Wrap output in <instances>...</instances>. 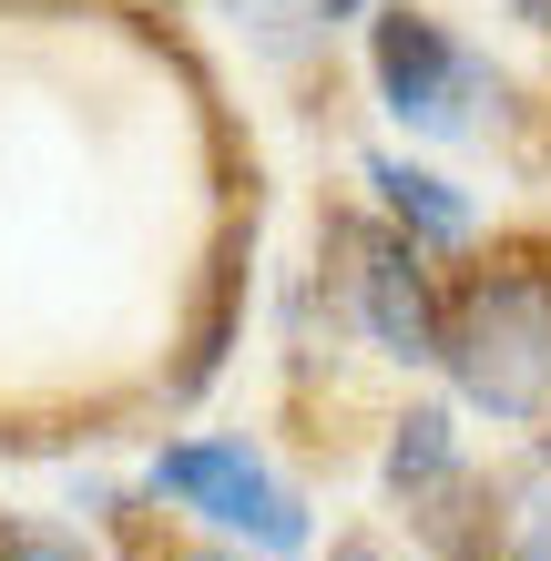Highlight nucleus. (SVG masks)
<instances>
[{
  "label": "nucleus",
  "mask_w": 551,
  "mask_h": 561,
  "mask_svg": "<svg viewBox=\"0 0 551 561\" xmlns=\"http://www.w3.org/2000/svg\"><path fill=\"white\" fill-rule=\"evenodd\" d=\"M439 368L480 419L551 428V255H501L460 276L439 317Z\"/></svg>",
  "instance_id": "nucleus-1"
},
{
  "label": "nucleus",
  "mask_w": 551,
  "mask_h": 561,
  "mask_svg": "<svg viewBox=\"0 0 551 561\" xmlns=\"http://www.w3.org/2000/svg\"><path fill=\"white\" fill-rule=\"evenodd\" d=\"M368 72H378V103L399 113L409 134H491L480 103H501V72L449 21L409 11V0L368 21Z\"/></svg>",
  "instance_id": "nucleus-2"
},
{
  "label": "nucleus",
  "mask_w": 551,
  "mask_h": 561,
  "mask_svg": "<svg viewBox=\"0 0 551 561\" xmlns=\"http://www.w3.org/2000/svg\"><path fill=\"white\" fill-rule=\"evenodd\" d=\"M328 255H337L347 327H358L378 357H399V368H429L449 307H439L429 266H418V245L399 236V225H378V215H328Z\"/></svg>",
  "instance_id": "nucleus-3"
},
{
  "label": "nucleus",
  "mask_w": 551,
  "mask_h": 561,
  "mask_svg": "<svg viewBox=\"0 0 551 561\" xmlns=\"http://www.w3.org/2000/svg\"><path fill=\"white\" fill-rule=\"evenodd\" d=\"M153 490L184 501V511H205L215 531H236L255 551H307V501L245 439H174V449H153Z\"/></svg>",
  "instance_id": "nucleus-4"
},
{
  "label": "nucleus",
  "mask_w": 551,
  "mask_h": 561,
  "mask_svg": "<svg viewBox=\"0 0 551 561\" xmlns=\"http://www.w3.org/2000/svg\"><path fill=\"white\" fill-rule=\"evenodd\" d=\"M368 184H378V205H388V225H399L409 245H470L480 205H470L449 174H429V163H409V153H378Z\"/></svg>",
  "instance_id": "nucleus-5"
},
{
  "label": "nucleus",
  "mask_w": 551,
  "mask_h": 561,
  "mask_svg": "<svg viewBox=\"0 0 551 561\" xmlns=\"http://www.w3.org/2000/svg\"><path fill=\"white\" fill-rule=\"evenodd\" d=\"M460 480V419L449 409H399V428H388V490L399 501H429V490H449Z\"/></svg>",
  "instance_id": "nucleus-6"
},
{
  "label": "nucleus",
  "mask_w": 551,
  "mask_h": 561,
  "mask_svg": "<svg viewBox=\"0 0 551 561\" xmlns=\"http://www.w3.org/2000/svg\"><path fill=\"white\" fill-rule=\"evenodd\" d=\"M501 561H551V480L510 501V531H501Z\"/></svg>",
  "instance_id": "nucleus-7"
},
{
  "label": "nucleus",
  "mask_w": 551,
  "mask_h": 561,
  "mask_svg": "<svg viewBox=\"0 0 551 561\" xmlns=\"http://www.w3.org/2000/svg\"><path fill=\"white\" fill-rule=\"evenodd\" d=\"M0 561H82V541L42 531V520H0Z\"/></svg>",
  "instance_id": "nucleus-8"
},
{
  "label": "nucleus",
  "mask_w": 551,
  "mask_h": 561,
  "mask_svg": "<svg viewBox=\"0 0 551 561\" xmlns=\"http://www.w3.org/2000/svg\"><path fill=\"white\" fill-rule=\"evenodd\" d=\"M236 11H245L255 31H266V42H297V21H317L307 0H236Z\"/></svg>",
  "instance_id": "nucleus-9"
},
{
  "label": "nucleus",
  "mask_w": 551,
  "mask_h": 561,
  "mask_svg": "<svg viewBox=\"0 0 551 561\" xmlns=\"http://www.w3.org/2000/svg\"><path fill=\"white\" fill-rule=\"evenodd\" d=\"M328 561H388V551H378V541H368V531H347V541H337V551H328Z\"/></svg>",
  "instance_id": "nucleus-10"
},
{
  "label": "nucleus",
  "mask_w": 551,
  "mask_h": 561,
  "mask_svg": "<svg viewBox=\"0 0 551 561\" xmlns=\"http://www.w3.org/2000/svg\"><path fill=\"white\" fill-rule=\"evenodd\" d=\"M510 11H521V21H531V31H551V0H510Z\"/></svg>",
  "instance_id": "nucleus-11"
},
{
  "label": "nucleus",
  "mask_w": 551,
  "mask_h": 561,
  "mask_svg": "<svg viewBox=\"0 0 551 561\" xmlns=\"http://www.w3.org/2000/svg\"><path fill=\"white\" fill-rule=\"evenodd\" d=\"M307 11H317V21H347V11H358V0H307Z\"/></svg>",
  "instance_id": "nucleus-12"
},
{
  "label": "nucleus",
  "mask_w": 551,
  "mask_h": 561,
  "mask_svg": "<svg viewBox=\"0 0 551 561\" xmlns=\"http://www.w3.org/2000/svg\"><path fill=\"white\" fill-rule=\"evenodd\" d=\"M541 480H551V428H541Z\"/></svg>",
  "instance_id": "nucleus-13"
},
{
  "label": "nucleus",
  "mask_w": 551,
  "mask_h": 561,
  "mask_svg": "<svg viewBox=\"0 0 551 561\" xmlns=\"http://www.w3.org/2000/svg\"><path fill=\"white\" fill-rule=\"evenodd\" d=\"M205 561H225V551H205Z\"/></svg>",
  "instance_id": "nucleus-14"
},
{
  "label": "nucleus",
  "mask_w": 551,
  "mask_h": 561,
  "mask_svg": "<svg viewBox=\"0 0 551 561\" xmlns=\"http://www.w3.org/2000/svg\"><path fill=\"white\" fill-rule=\"evenodd\" d=\"M164 11H174V0H164Z\"/></svg>",
  "instance_id": "nucleus-15"
}]
</instances>
